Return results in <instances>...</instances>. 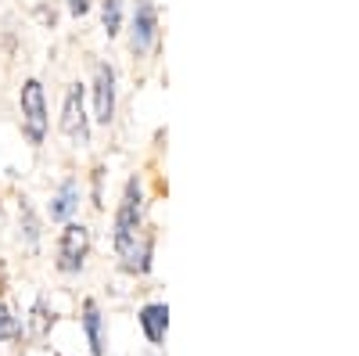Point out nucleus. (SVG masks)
<instances>
[{
	"instance_id": "1a4fd4ad",
	"label": "nucleus",
	"mask_w": 359,
	"mask_h": 356,
	"mask_svg": "<svg viewBox=\"0 0 359 356\" xmlns=\"http://www.w3.org/2000/svg\"><path fill=\"white\" fill-rule=\"evenodd\" d=\"M79 324H83V335H86V345L94 356H104V317H101V306L97 299H83L79 306Z\"/></svg>"
},
{
	"instance_id": "0eeeda50",
	"label": "nucleus",
	"mask_w": 359,
	"mask_h": 356,
	"mask_svg": "<svg viewBox=\"0 0 359 356\" xmlns=\"http://www.w3.org/2000/svg\"><path fill=\"white\" fill-rule=\"evenodd\" d=\"M79 209H83V180L76 173H69V176H62L57 180V187L50 191V198H47V220L50 223H69V220H79Z\"/></svg>"
},
{
	"instance_id": "423d86ee",
	"label": "nucleus",
	"mask_w": 359,
	"mask_h": 356,
	"mask_svg": "<svg viewBox=\"0 0 359 356\" xmlns=\"http://www.w3.org/2000/svg\"><path fill=\"white\" fill-rule=\"evenodd\" d=\"M158 47V8L155 0H137L133 18H130V54L137 62L151 58Z\"/></svg>"
},
{
	"instance_id": "39448f33",
	"label": "nucleus",
	"mask_w": 359,
	"mask_h": 356,
	"mask_svg": "<svg viewBox=\"0 0 359 356\" xmlns=\"http://www.w3.org/2000/svg\"><path fill=\"white\" fill-rule=\"evenodd\" d=\"M86 98H90V119H94V126H111L115 112H118V72H115L111 62L94 65Z\"/></svg>"
},
{
	"instance_id": "f03ea898",
	"label": "nucleus",
	"mask_w": 359,
	"mask_h": 356,
	"mask_svg": "<svg viewBox=\"0 0 359 356\" xmlns=\"http://www.w3.org/2000/svg\"><path fill=\"white\" fill-rule=\"evenodd\" d=\"M144 216H147L144 176L133 173L126 180V187H123V198H118V209H115V223H111V249H115V256H123L144 234Z\"/></svg>"
},
{
	"instance_id": "ddd939ff",
	"label": "nucleus",
	"mask_w": 359,
	"mask_h": 356,
	"mask_svg": "<svg viewBox=\"0 0 359 356\" xmlns=\"http://www.w3.org/2000/svg\"><path fill=\"white\" fill-rule=\"evenodd\" d=\"M15 338H22V324H18V317L11 313L8 303H0V345L15 342Z\"/></svg>"
},
{
	"instance_id": "20e7f679",
	"label": "nucleus",
	"mask_w": 359,
	"mask_h": 356,
	"mask_svg": "<svg viewBox=\"0 0 359 356\" xmlns=\"http://www.w3.org/2000/svg\"><path fill=\"white\" fill-rule=\"evenodd\" d=\"M90 259V227L83 220H69L57 230V242H54V270L76 277Z\"/></svg>"
},
{
	"instance_id": "2eb2a0df",
	"label": "nucleus",
	"mask_w": 359,
	"mask_h": 356,
	"mask_svg": "<svg viewBox=\"0 0 359 356\" xmlns=\"http://www.w3.org/2000/svg\"><path fill=\"white\" fill-rule=\"evenodd\" d=\"M65 4V11H69V18H76V22H83L90 11L97 8V0H62Z\"/></svg>"
},
{
	"instance_id": "9d476101",
	"label": "nucleus",
	"mask_w": 359,
	"mask_h": 356,
	"mask_svg": "<svg viewBox=\"0 0 359 356\" xmlns=\"http://www.w3.org/2000/svg\"><path fill=\"white\" fill-rule=\"evenodd\" d=\"M137 324H140V331L147 335V342L162 345V342H165V331H169V306H165V303H147V306H140Z\"/></svg>"
},
{
	"instance_id": "f257e3e1",
	"label": "nucleus",
	"mask_w": 359,
	"mask_h": 356,
	"mask_svg": "<svg viewBox=\"0 0 359 356\" xmlns=\"http://www.w3.org/2000/svg\"><path fill=\"white\" fill-rule=\"evenodd\" d=\"M18 130H22V140L40 152L50 137V101H47V86L40 76H25L18 83Z\"/></svg>"
},
{
	"instance_id": "dca6fc26",
	"label": "nucleus",
	"mask_w": 359,
	"mask_h": 356,
	"mask_svg": "<svg viewBox=\"0 0 359 356\" xmlns=\"http://www.w3.org/2000/svg\"><path fill=\"white\" fill-rule=\"evenodd\" d=\"M101 180H104V166H94V205L104 209V191H101Z\"/></svg>"
},
{
	"instance_id": "9b49d317",
	"label": "nucleus",
	"mask_w": 359,
	"mask_h": 356,
	"mask_svg": "<svg viewBox=\"0 0 359 356\" xmlns=\"http://www.w3.org/2000/svg\"><path fill=\"white\" fill-rule=\"evenodd\" d=\"M151 256H155V237L144 230L137 242L118 256V263H123L126 274H147V270H151Z\"/></svg>"
},
{
	"instance_id": "4468645a",
	"label": "nucleus",
	"mask_w": 359,
	"mask_h": 356,
	"mask_svg": "<svg viewBox=\"0 0 359 356\" xmlns=\"http://www.w3.org/2000/svg\"><path fill=\"white\" fill-rule=\"evenodd\" d=\"M50 328V310H47V299H36L33 306V317H29V335L33 338H43Z\"/></svg>"
},
{
	"instance_id": "6e6552de",
	"label": "nucleus",
	"mask_w": 359,
	"mask_h": 356,
	"mask_svg": "<svg viewBox=\"0 0 359 356\" xmlns=\"http://www.w3.org/2000/svg\"><path fill=\"white\" fill-rule=\"evenodd\" d=\"M18 242L29 249V252H36L40 242H43V216L36 213V205L29 195L18 198Z\"/></svg>"
},
{
	"instance_id": "7ed1b4c3",
	"label": "nucleus",
	"mask_w": 359,
	"mask_h": 356,
	"mask_svg": "<svg viewBox=\"0 0 359 356\" xmlns=\"http://www.w3.org/2000/svg\"><path fill=\"white\" fill-rule=\"evenodd\" d=\"M57 130L69 137L72 147H90V140H94V119H90V105H86V83L76 79L65 86Z\"/></svg>"
},
{
	"instance_id": "f8f14e48",
	"label": "nucleus",
	"mask_w": 359,
	"mask_h": 356,
	"mask_svg": "<svg viewBox=\"0 0 359 356\" xmlns=\"http://www.w3.org/2000/svg\"><path fill=\"white\" fill-rule=\"evenodd\" d=\"M97 11H101V33L115 40L126 25V0H97Z\"/></svg>"
}]
</instances>
